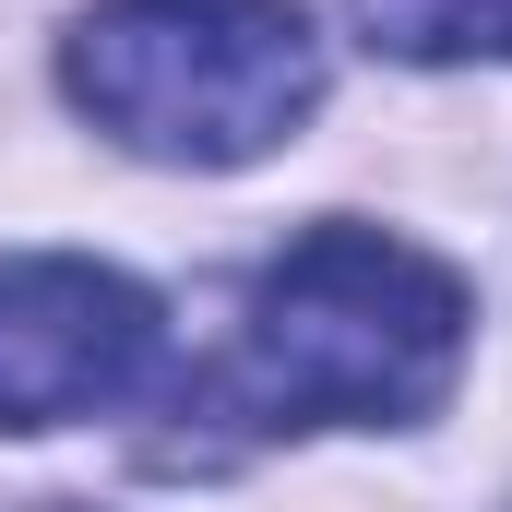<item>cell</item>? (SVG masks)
I'll return each instance as SVG.
<instances>
[{"label":"cell","mask_w":512,"mask_h":512,"mask_svg":"<svg viewBox=\"0 0 512 512\" xmlns=\"http://www.w3.org/2000/svg\"><path fill=\"white\" fill-rule=\"evenodd\" d=\"M465 370V274L382 227H310L262 262L215 405L251 429H405Z\"/></svg>","instance_id":"6da1fadb"},{"label":"cell","mask_w":512,"mask_h":512,"mask_svg":"<svg viewBox=\"0 0 512 512\" xmlns=\"http://www.w3.org/2000/svg\"><path fill=\"white\" fill-rule=\"evenodd\" d=\"M60 96L155 167H251L322 108V36L298 0H96Z\"/></svg>","instance_id":"7a4b0ae2"},{"label":"cell","mask_w":512,"mask_h":512,"mask_svg":"<svg viewBox=\"0 0 512 512\" xmlns=\"http://www.w3.org/2000/svg\"><path fill=\"white\" fill-rule=\"evenodd\" d=\"M167 346L155 298L84 251H0V429H72L143 393Z\"/></svg>","instance_id":"3957f363"},{"label":"cell","mask_w":512,"mask_h":512,"mask_svg":"<svg viewBox=\"0 0 512 512\" xmlns=\"http://www.w3.org/2000/svg\"><path fill=\"white\" fill-rule=\"evenodd\" d=\"M358 36L382 60H512V0H358Z\"/></svg>","instance_id":"277c9868"}]
</instances>
